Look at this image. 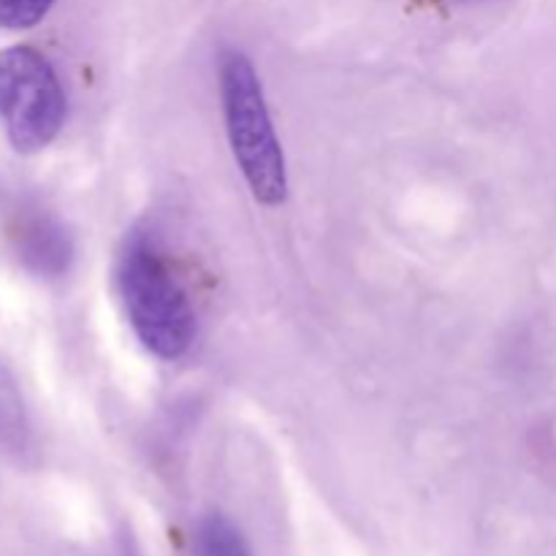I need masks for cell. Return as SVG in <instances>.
Here are the masks:
<instances>
[{
  "label": "cell",
  "mask_w": 556,
  "mask_h": 556,
  "mask_svg": "<svg viewBox=\"0 0 556 556\" xmlns=\"http://www.w3.org/2000/svg\"><path fill=\"white\" fill-rule=\"evenodd\" d=\"M220 101L228 144L255 199L280 206L288 195L286 155L271 125L264 87L253 63L237 49L220 54Z\"/></svg>",
  "instance_id": "7a4b0ae2"
},
{
  "label": "cell",
  "mask_w": 556,
  "mask_h": 556,
  "mask_svg": "<svg viewBox=\"0 0 556 556\" xmlns=\"http://www.w3.org/2000/svg\"><path fill=\"white\" fill-rule=\"evenodd\" d=\"M195 556H250L242 530L228 516L210 510L193 527Z\"/></svg>",
  "instance_id": "5b68a950"
},
{
  "label": "cell",
  "mask_w": 556,
  "mask_h": 556,
  "mask_svg": "<svg viewBox=\"0 0 556 556\" xmlns=\"http://www.w3.org/2000/svg\"><path fill=\"white\" fill-rule=\"evenodd\" d=\"M54 0H0V27L3 30H27L38 25Z\"/></svg>",
  "instance_id": "8992f818"
},
{
  "label": "cell",
  "mask_w": 556,
  "mask_h": 556,
  "mask_svg": "<svg viewBox=\"0 0 556 556\" xmlns=\"http://www.w3.org/2000/svg\"><path fill=\"white\" fill-rule=\"evenodd\" d=\"M14 248L27 271L38 277H60L74 261V242L60 220L43 212L25 215L14 228Z\"/></svg>",
  "instance_id": "277c9868"
},
{
  "label": "cell",
  "mask_w": 556,
  "mask_h": 556,
  "mask_svg": "<svg viewBox=\"0 0 556 556\" xmlns=\"http://www.w3.org/2000/svg\"><path fill=\"white\" fill-rule=\"evenodd\" d=\"M119 556H139V554L134 552V546H123V554H119Z\"/></svg>",
  "instance_id": "52a82bcc"
},
{
  "label": "cell",
  "mask_w": 556,
  "mask_h": 556,
  "mask_svg": "<svg viewBox=\"0 0 556 556\" xmlns=\"http://www.w3.org/2000/svg\"><path fill=\"white\" fill-rule=\"evenodd\" d=\"M65 123V92L58 71L30 47L0 49V125L11 147L38 152Z\"/></svg>",
  "instance_id": "3957f363"
},
{
  "label": "cell",
  "mask_w": 556,
  "mask_h": 556,
  "mask_svg": "<svg viewBox=\"0 0 556 556\" xmlns=\"http://www.w3.org/2000/svg\"><path fill=\"white\" fill-rule=\"evenodd\" d=\"M117 286L125 313L147 351L179 358L195 337V313L150 228H134L119 250Z\"/></svg>",
  "instance_id": "6da1fadb"
}]
</instances>
